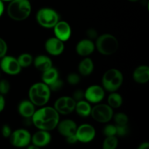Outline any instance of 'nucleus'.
<instances>
[{
	"mask_svg": "<svg viewBox=\"0 0 149 149\" xmlns=\"http://www.w3.org/2000/svg\"><path fill=\"white\" fill-rule=\"evenodd\" d=\"M86 34H87V38L89 39H91V40L96 39L98 36L97 31L95 29H93V28H90V29H87V31H86Z\"/></svg>",
	"mask_w": 149,
	"mask_h": 149,
	"instance_id": "nucleus-35",
	"label": "nucleus"
},
{
	"mask_svg": "<svg viewBox=\"0 0 149 149\" xmlns=\"http://www.w3.org/2000/svg\"><path fill=\"white\" fill-rule=\"evenodd\" d=\"M92 107L90 103L86 100H81L77 101L76 103L75 110L79 116L81 117H87L90 116Z\"/></svg>",
	"mask_w": 149,
	"mask_h": 149,
	"instance_id": "nucleus-21",
	"label": "nucleus"
},
{
	"mask_svg": "<svg viewBox=\"0 0 149 149\" xmlns=\"http://www.w3.org/2000/svg\"><path fill=\"white\" fill-rule=\"evenodd\" d=\"M2 1H12V0H1Z\"/></svg>",
	"mask_w": 149,
	"mask_h": 149,
	"instance_id": "nucleus-42",
	"label": "nucleus"
},
{
	"mask_svg": "<svg viewBox=\"0 0 149 149\" xmlns=\"http://www.w3.org/2000/svg\"><path fill=\"white\" fill-rule=\"evenodd\" d=\"M123 74L116 68H111L106 71L102 77V85L103 89L109 93L116 92L122 85Z\"/></svg>",
	"mask_w": 149,
	"mask_h": 149,
	"instance_id": "nucleus-5",
	"label": "nucleus"
},
{
	"mask_svg": "<svg viewBox=\"0 0 149 149\" xmlns=\"http://www.w3.org/2000/svg\"><path fill=\"white\" fill-rule=\"evenodd\" d=\"M31 120L32 124L37 129L49 132L57 127L60 121V114L54 107L44 106L35 111Z\"/></svg>",
	"mask_w": 149,
	"mask_h": 149,
	"instance_id": "nucleus-1",
	"label": "nucleus"
},
{
	"mask_svg": "<svg viewBox=\"0 0 149 149\" xmlns=\"http://www.w3.org/2000/svg\"><path fill=\"white\" fill-rule=\"evenodd\" d=\"M58 131L61 135L66 138L69 135L76 133L77 129V125L74 121L71 119H64L62 122H58L57 125Z\"/></svg>",
	"mask_w": 149,
	"mask_h": 149,
	"instance_id": "nucleus-16",
	"label": "nucleus"
},
{
	"mask_svg": "<svg viewBox=\"0 0 149 149\" xmlns=\"http://www.w3.org/2000/svg\"><path fill=\"white\" fill-rule=\"evenodd\" d=\"M51 96V90L49 86L44 83L37 82L30 87L29 91V100L35 106H45L49 102Z\"/></svg>",
	"mask_w": 149,
	"mask_h": 149,
	"instance_id": "nucleus-3",
	"label": "nucleus"
},
{
	"mask_svg": "<svg viewBox=\"0 0 149 149\" xmlns=\"http://www.w3.org/2000/svg\"><path fill=\"white\" fill-rule=\"evenodd\" d=\"M118 146V139L114 136L106 137L103 143V149H116Z\"/></svg>",
	"mask_w": 149,
	"mask_h": 149,
	"instance_id": "nucleus-26",
	"label": "nucleus"
},
{
	"mask_svg": "<svg viewBox=\"0 0 149 149\" xmlns=\"http://www.w3.org/2000/svg\"><path fill=\"white\" fill-rule=\"evenodd\" d=\"M65 138H66L67 143H68V144H71V145H72V144H75V143H77V142H79L78 139H77V136H76L75 134L69 135V136L66 137Z\"/></svg>",
	"mask_w": 149,
	"mask_h": 149,
	"instance_id": "nucleus-37",
	"label": "nucleus"
},
{
	"mask_svg": "<svg viewBox=\"0 0 149 149\" xmlns=\"http://www.w3.org/2000/svg\"><path fill=\"white\" fill-rule=\"evenodd\" d=\"M17 60L21 68H27L33 63V58L31 54L23 53L19 55Z\"/></svg>",
	"mask_w": 149,
	"mask_h": 149,
	"instance_id": "nucleus-25",
	"label": "nucleus"
},
{
	"mask_svg": "<svg viewBox=\"0 0 149 149\" xmlns=\"http://www.w3.org/2000/svg\"><path fill=\"white\" fill-rule=\"evenodd\" d=\"M72 97L76 101H79V100H84V92L82 90H77L73 93Z\"/></svg>",
	"mask_w": 149,
	"mask_h": 149,
	"instance_id": "nucleus-34",
	"label": "nucleus"
},
{
	"mask_svg": "<svg viewBox=\"0 0 149 149\" xmlns=\"http://www.w3.org/2000/svg\"><path fill=\"white\" fill-rule=\"evenodd\" d=\"M94 70V63L91 58L84 57V59L79 63L78 65V71L82 76L90 75Z\"/></svg>",
	"mask_w": 149,
	"mask_h": 149,
	"instance_id": "nucleus-20",
	"label": "nucleus"
},
{
	"mask_svg": "<svg viewBox=\"0 0 149 149\" xmlns=\"http://www.w3.org/2000/svg\"><path fill=\"white\" fill-rule=\"evenodd\" d=\"M9 17L15 21H23L30 16L31 4L29 0H12L7 8Z\"/></svg>",
	"mask_w": 149,
	"mask_h": 149,
	"instance_id": "nucleus-2",
	"label": "nucleus"
},
{
	"mask_svg": "<svg viewBox=\"0 0 149 149\" xmlns=\"http://www.w3.org/2000/svg\"><path fill=\"white\" fill-rule=\"evenodd\" d=\"M132 77L135 82L146 84L149 81V67L146 65H139L135 69Z\"/></svg>",
	"mask_w": 149,
	"mask_h": 149,
	"instance_id": "nucleus-17",
	"label": "nucleus"
},
{
	"mask_svg": "<svg viewBox=\"0 0 149 149\" xmlns=\"http://www.w3.org/2000/svg\"><path fill=\"white\" fill-rule=\"evenodd\" d=\"M54 109L58 112L59 114L67 115L71 113L68 108L66 106V101H65V96L61 97L58 98L54 104Z\"/></svg>",
	"mask_w": 149,
	"mask_h": 149,
	"instance_id": "nucleus-24",
	"label": "nucleus"
},
{
	"mask_svg": "<svg viewBox=\"0 0 149 149\" xmlns=\"http://www.w3.org/2000/svg\"><path fill=\"white\" fill-rule=\"evenodd\" d=\"M116 135L118 136L124 137L129 133V127L127 125H116Z\"/></svg>",
	"mask_w": 149,
	"mask_h": 149,
	"instance_id": "nucleus-32",
	"label": "nucleus"
},
{
	"mask_svg": "<svg viewBox=\"0 0 149 149\" xmlns=\"http://www.w3.org/2000/svg\"><path fill=\"white\" fill-rule=\"evenodd\" d=\"M7 49H8V47H7V45L6 42L2 38L0 37V59L3 58L4 55H6Z\"/></svg>",
	"mask_w": 149,
	"mask_h": 149,
	"instance_id": "nucleus-33",
	"label": "nucleus"
},
{
	"mask_svg": "<svg viewBox=\"0 0 149 149\" xmlns=\"http://www.w3.org/2000/svg\"><path fill=\"white\" fill-rule=\"evenodd\" d=\"M81 81V77L77 73H70L67 76V81L71 85H77Z\"/></svg>",
	"mask_w": 149,
	"mask_h": 149,
	"instance_id": "nucleus-28",
	"label": "nucleus"
},
{
	"mask_svg": "<svg viewBox=\"0 0 149 149\" xmlns=\"http://www.w3.org/2000/svg\"><path fill=\"white\" fill-rule=\"evenodd\" d=\"M114 122L116 123V125H127L128 122H129V118H128L127 115L122 112H119V113H116L113 116Z\"/></svg>",
	"mask_w": 149,
	"mask_h": 149,
	"instance_id": "nucleus-27",
	"label": "nucleus"
},
{
	"mask_svg": "<svg viewBox=\"0 0 149 149\" xmlns=\"http://www.w3.org/2000/svg\"><path fill=\"white\" fill-rule=\"evenodd\" d=\"M63 85H64V83H63V80H61V79L58 78V79L55 80V81H53L52 84H50L49 85H48V86H49L51 92L52 91L58 92L63 88Z\"/></svg>",
	"mask_w": 149,
	"mask_h": 149,
	"instance_id": "nucleus-31",
	"label": "nucleus"
},
{
	"mask_svg": "<svg viewBox=\"0 0 149 149\" xmlns=\"http://www.w3.org/2000/svg\"><path fill=\"white\" fill-rule=\"evenodd\" d=\"M9 138L12 146L16 148H24L31 143V135L27 130L21 128L12 132Z\"/></svg>",
	"mask_w": 149,
	"mask_h": 149,
	"instance_id": "nucleus-8",
	"label": "nucleus"
},
{
	"mask_svg": "<svg viewBox=\"0 0 149 149\" xmlns=\"http://www.w3.org/2000/svg\"><path fill=\"white\" fill-rule=\"evenodd\" d=\"M52 140V136L49 131L39 130L31 136V143L36 146L37 148L45 147L49 145Z\"/></svg>",
	"mask_w": 149,
	"mask_h": 149,
	"instance_id": "nucleus-14",
	"label": "nucleus"
},
{
	"mask_svg": "<svg viewBox=\"0 0 149 149\" xmlns=\"http://www.w3.org/2000/svg\"><path fill=\"white\" fill-rule=\"evenodd\" d=\"M10 90V83L6 79L0 80V94H7Z\"/></svg>",
	"mask_w": 149,
	"mask_h": 149,
	"instance_id": "nucleus-30",
	"label": "nucleus"
},
{
	"mask_svg": "<svg viewBox=\"0 0 149 149\" xmlns=\"http://www.w3.org/2000/svg\"><path fill=\"white\" fill-rule=\"evenodd\" d=\"M33 63L35 68L42 72H44L52 67V62L51 58L45 55H39L36 56L33 59Z\"/></svg>",
	"mask_w": 149,
	"mask_h": 149,
	"instance_id": "nucleus-19",
	"label": "nucleus"
},
{
	"mask_svg": "<svg viewBox=\"0 0 149 149\" xmlns=\"http://www.w3.org/2000/svg\"><path fill=\"white\" fill-rule=\"evenodd\" d=\"M95 48L103 55H111L114 54L119 48L117 39L110 33H104L97 36L96 39Z\"/></svg>",
	"mask_w": 149,
	"mask_h": 149,
	"instance_id": "nucleus-4",
	"label": "nucleus"
},
{
	"mask_svg": "<svg viewBox=\"0 0 149 149\" xmlns=\"http://www.w3.org/2000/svg\"><path fill=\"white\" fill-rule=\"evenodd\" d=\"M105 97V90L100 85H91L84 92V98L93 104L100 103Z\"/></svg>",
	"mask_w": 149,
	"mask_h": 149,
	"instance_id": "nucleus-11",
	"label": "nucleus"
},
{
	"mask_svg": "<svg viewBox=\"0 0 149 149\" xmlns=\"http://www.w3.org/2000/svg\"><path fill=\"white\" fill-rule=\"evenodd\" d=\"M55 36L63 42H66L71 36V28L67 22L59 20L53 28Z\"/></svg>",
	"mask_w": 149,
	"mask_h": 149,
	"instance_id": "nucleus-13",
	"label": "nucleus"
},
{
	"mask_svg": "<svg viewBox=\"0 0 149 149\" xmlns=\"http://www.w3.org/2000/svg\"><path fill=\"white\" fill-rule=\"evenodd\" d=\"M12 129L8 125H3L2 127H1V135L4 138H8L10 136L12 133Z\"/></svg>",
	"mask_w": 149,
	"mask_h": 149,
	"instance_id": "nucleus-36",
	"label": "nucleus"
},
{
	"mask_svg": "<svg viewBox=\"0 0 149 149\" xmlns=\"http://www.w3.org/2000/svg\"><path fill=\"white\" fill-rule=\"evenodd\" d=\"M58 78H59V72H58V69L54 68L53 66L47 69V71L42 72V81L47 85L52 84L53 81L58 79Z\"/></svg>",
	"mask_w": 149,
	"mask_h": 149,
	"instance_id": "nucleus-22",
	"label": "nucleus"
},
{
	"mask_svg": "<svg viewBox=\"0 0 149 149\" xmlns=\"http://www.w3.org/2000/svg\"><path fill=\"white\" fill-rule=\"evenodd\" d=\"M95 49V45L93 40L84 39L80 40L76 46V52L79 55L82 57H88Z\"/></svg>",
	"mask_w": 149,
	"mask_h": 149,
	"instance_id": "nucleus-15",
	"label": "nucleus"
},
{
	"mask_svg": "<svg viewBox=\"0 0 149 149\" xmlns=\"http://www.w3.org/2000/svg\"><path fill=\"white\" fill-rule=\"evenodd\" d=\"M4 3L1 0H0V17L2 15L3 13H4Z\"/></svg>",
	"mask_w": 149,
	"mask_h": 149,
	"instance_id": "nucleus-40",
	"label": "nucleus"
},
{
	"mask_svg": "<svg viewBox=\"0 0 149 149\" xmlns=\"http://www.w3.org/2000/svg\"><path fill=\"white\" fill-rule=\"evenodd\" d=\"M45 47L47 53L53 56L61 55L65 49L64 42L55 36L49 38L45 42Z\"/></svg>",
	"mask_w": 149,
	"mask_h": 149,
	"instance_id": "nucleus-12",
	"label": "nucleus"
},
{
	"mask_svg": "<svg viewBox=\"0 0 149 149\" xmlns=\"http://www.w3.org/2000/svg\"><path fill=\"white\" fill-rule=\"evenodd\" d=\"M128 1H132V2H135V1H139V0H128Z\"/></svg>",
	"mask_w": 149,
	"mask_h": 149,
	"instance_id": "nucleus-41",
	"label": "nucleus"
},
{
	"mask_svg": "<svg viewBox=\"0 0 149 149\" xmlns=\"http://www.w3.org/2000/svg\"><path fill=\"white\" fill-rule=\"evenodd\" d=\"M0 68L5 74L8 75H17L21 71V67L17 58L10 55H4L1 58Z\"/></svg>",
	"mask_w": 149,
	"mask_h": 149,
	"instance_id": "nucleus-9",
	"label": "nucleus"
},
{
	"mask_svg": "<svg viewBox=\"0 0 149 149\" xmlns=\"http://www.w3.org/2000/svg\"><path fill=\"white\" fill-rule=\"evenodd\" d=\"M4 107H5V99L3 95L0 94V113L4 110Z\"/></svg>",
	"mask_w": 149,
	"mask_h": 149,
	"instance_id": "nucleus-38",
	"label": "nucleus"
},
{
	"mask_svg": "<svg viewBox=\"0 0 149 149\" xmlns=\"http://www.w3.org/2000/svg\"><path fill=\"white\" fill-rule=\"evenodd\" d=\"M149 148V143L148 142H143L140 144L138 146V149H148Z\"/></svg>",
	"mask_w": 149,
	"mask_h": 149,
	"instance_id": "nucleus-39",
	"label": "nucleus"
},
{
	"mask_svg": "<svg viewBox=\"0 0 149 149\" xmlns=\"http://www.w3.org/2000/svg\"><path fill=\"white\" fill-rule=\"evenodd\" d=\"M90 115L95 121L99 123H108L113 119V109L108 104L97 103L92 108Z\"/></svg>",
	"mask_w": 149,
	"mask_h": 149,
	"instance_id": "nucleus-7",
	"label": "nucleus"
},
{
	"mask_svg": "<svg viewBox=\"0 0 149 149\" xmlns=\"http://www.w3.org/2000/svg\"><path fill=\"white\" fill-rule=\"evenodd\" d=\"M103 135L106 137L114 136L116 135V127L113 125H107L103 130Z\"/></svg>",
	"mask_w": 149,
	"mask_h": 149,
	"instance_id": "nucleus-29",
	"label": "nucleus"
},
{
	"mask_svg": "<svg viewBox=\"0 0 149 149\" xmlns=\"http://www.w3.org/2000/svg\"><path fill=\"white\" fill-rule=\"evenodd\" d=\"M17 110L19 114L25 119V118H31L36 109H35V106L30 100H23L19 103Z\"/></svg>",
	"mask_w": 149,
	"mask_h": 149,
	"instance_id": "nucleus-18",
	"label": "nucleus"
},
{
	"mask_svg": "<svg viewBox=\"0 0 149 149\" xmlns=\"http://www.w3.org/2000/svg\"><path fill=\"white\" fill-rule=\"evenodd\" d=\"M75 135L79 142L87 143L94 140L96 135L95 129L90 124H82L77 127Z\"/></svg>",
	"mask_w": 149,
	"mask_h": 149,
	"instance_id": "nucleus-10",
	"label": "nucleus"
},
{
	"mask_svg": "<svg viewBox=\"0 0 149 149\" xmlns=\"http://www.w3.org/2000/svg\"><path fill=\"white\" fill-rule=\"evenodd\" d=\"M123 103L122 95L116 92H112L108 97V105L112 109H118L121 107Z\"/></svg>",
	"mask_w": 149,
	"mask_h": 149,
	"instance_id": "nucleus-23",
	"label": "nucleus"
},
{
	"mask_svg": "<svg viewBox=\"0 0 149 149\" xmlns=\"http://www.w3.org/2000/svg\"><path fill=\"white\" fill-rule=\"evenodd\" d=\"M36 20L42 27L52 29L60 20V16L53 9L44 7L38 10L36 15Z\"/></svg>",
	"mask_w": 149,
	"mask_h": 149,
	"instance_id": "nucleus-6",
	"label": "nucleus"
}]
</instances>
